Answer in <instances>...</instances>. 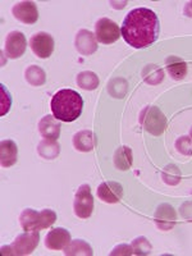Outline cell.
I'll return each mask as SVG.
<instances>
[{"mask_svg": "<svg viewBox=\"0 0 192 256\" xmlns=\"http://www.w3.org/2000/svg\"><path fill=\"white\" fill-rule=\"evenodd\" d=\"M158 16L148 8H136L126 16L122 24V36L128 45L136 49L148 48L159 36Z\"/></svg>", "mask_w": 192, "mask_h": 256, "instance_id": "cell-1", "label": "cell"}, {"mask_svg": "<svg viewBox=\"0 0 192 256\" xmlns=\"http://www.w3.org/2000/svg\"><path fill=\"white\" fill-rule=\"evenodd\" d=\"M84 100L82 96L74 90H60L52 96V112L58 120L73 122L82 113Z\"/></svg>", "mask_w": 192, "mask_h": 256, "instance_id": "cell-2", "label": "cell"}, {"mask_svg": "<svg viewBox=\"0 0 192 256\" xmlns=\"http://www.w3.org/2000/svg\"><path fill=\"white\" fill-rule=\"evenodd\" d=\"M56 214L52 210L45 209L38 212L32 209H26L20 216V226L26 232H38V230L49 228L56 223Z\"/></svg>", "mask_w": 192, "mask_h": 256, "instance_id": "cell-3", "label": "cell"}, {"mask_svg": "<svg viewBox=\"0 0 192 256\" xmlns=\"http://www.w3.org/2000/svg\"><path fill=\"white\" fill-rule=\"evenodd\" d=\"M38 240H40V236L38 232L24 233L18 236L10 246H3L2 254L3 255H30L34 252L38 244Z\"/></svg>", "mask_w": 192, "mask_h": 256, "instance_id": "cell-4", "label": "cell"}, {"mask_svg": "<svg viewBox=\"0 0 192 256\" xmlns=\"http://www.w3.org/2000/svg\"><path fill=\"white\" fill-rule=\"evenodd\" d=\"M140 122L146 131L155 136L163 134L166 127V116L155 106H148L144 109L140 116Z\"/></svg>", "mask_w": 192, "mask_h": 256, "instance_id": "cell-5", "label": "cell"}, {"mask_svg": "<svg viewBox=\"0 0 192 256\" xmlns=\"http://www.w3.org/2000/svg\"><path fill=\"white\" fill-rule=\"evenodd\" d=\"M74 212L76 216L81 219H88L92 214L94 210V198L91 194L90 186L88 184H82L76 192L74 196Z\"/></svg>", "mask_w": 192, "mask_h": 256, "instance_id": "cell-6", "label": "cell"}, {"mask_svg": "<svg viewBox=\"0 0 192 256\" xmlns=\"http://www.w3.org/2000/svg\"><path fill=\"white\" fill-rule=\"evenodd\" d=\"M95 32L96 40L100 41L102 44L109 45L116 42L120 38L122 30L113 20H108V18H102L96 22Z\"/></svg>", "mask_w": 192, "mask_h": 256, "instance_id": "cell-7", "label": "cell"}, {"mask_svg": "<svg viewBox=\"0 0 192 256\" xmlns=\"http://www.w3.org/2000/svg\"><path fill=\"white\" fill-rule=\"evenodd\" d=\"M30 46H31L34 54L38 58H49L54 50V40L46 32H38L31 38Z\"/></svg>", "mask_w": 192, "mask_h": 256, "instance_id": "cell-8", "label": "cell"}, {"mask_svg": "<svg viewBox=\"0 0 192 256\" xmlns=\"http://www.w3.org/2000/svg\"><path fill=\"white\" fill-rule=\"evenodd\" d=\"M27 40L22 32L13 31L6 36V54L8 58L17 59L24 56L26 52Z\"/></svg>", "mask_w": 192, "mask_h": 256, "instance_id": "cell-9", "label": "cell"}, {"mask_svg": "<svg viewBox=\"0 0 192 256\" xmlns=\"http://www.w3.org/2000/svg\"><path fill=\"white\" fill-rule=\"evenodd\" d=\"M12 12L13 16L18 20L26 24H34L38 18V8H36L35 3H32V2H20V3H17L13 6Z\"/></svg>", "mask_w": 192, "mask_h": 256, "instance_id": "cell-10", "label": "cell"}, {"mask_svg": "<svg viewBox=\"0 0 192 256\" xmlns=\"http://www.w3.org/2000/svg\"><path fill=\"white\" fill-rule=\"evenodd\" d=\"M70 244V234L64 228H54L46 234L45 246L49 250H62Z\"/></svg>", "mask_w": 192, "mask_h": 256, "instance_id": "cell-11", "label": "cell"}, {"mask_svg": "<svg viewBox=\"0 0 192 256\" xmlns=\"http://www.w3.org/2000/svg\"><path fill=\"white\" fill-rule=\"evenodd\" d=\"M155 222H156L158 228L163 230H169L174 227L176 219H177V216H176V212L172 206L169 204H163L160 205L159 208L155 212Z\"/></svg>", "mask_w": 192, "mask_h": 256, "instance_id": "cell-12", "label": "cell"}, {"mask_svg": "<svg viewBox=\"0 0 192 256\" xmlns=\"http://www.w3.org/2000/svg\"><path fill=\"white\" fill-rule=\"evenodd\" d=\"M98 196L104 202L114 204V202H118L122 198L123 188L116 182H102L99 188H98Z\"/></svg>", "mask_w": 192, "mask_h": 256, "instance_id": "cell-13", "label": "cell"}, {"mask_svg": "<svg viewBox=\"0 0 192 256\" xmlns=\"http://www.w3.org/2000/svg\"><path fill=\"white\" fill-rule=\"evenodd\" d=\"M76 49L82 56H90L98 49L95 36L88 30H81L76 36Z\"/></svg>", "mask_w": 192, "mask_h": 256, "instance_id": "cell-14", "label": "cell"}, {"mask_svg": "<svg viewBox=\"0 0 192 256\" xmlns=\"http://www.w3.org/2000/svg\"><path fill=\"white\" fill-rule=\"evenodd\" d=\"M38 131L48 140H56L60 134V124L56 116H45L38 123Z\"/></svg>", "mask_w": 192, "mask_h": 256, "instance_id": "cell-15", "label": "cell"}, {"mask_svg": "<svg viewBox=\"0 0 192 256\" xmlns=\"http://www.w3.org/2000/svg\"><path fill=\"white\" fill-rule=\"evenodd\" d=\"M17 145L12 140L2 141L0 145V162L2 166L8 168V166H14L17 162Z\"/></svg>", "mask_w": 192, "mask_h": 256, "instance_id": "cell-16", "label": "cell"}, {"mask_svg": "<svg viewBox=\"0 0 192 256\" xmlns=\"http://www.w3.org/2000/svg\"><path fill=\"white\" fill-rule=\"evenodd\" d=\"M73 145L78 152H91L95 146V136L91 131H81L73 137Z\"/></svg>", "mask_w": 192, "mask_h": 256, "instance_id": "cell-17", "label": "cell"}, {"mask_svg": "<svg viewBox=\"0 0 192 256\" xmlns=\"http://www.w3.org/2000/svg\"><path fill=\"white\" fill-rule=\"evenodd\" d=\"M166 70L174 80H182L187 73V64L178 56H169L166 59Z\"/></svg>", "mask_w": 192, "mask_h": 256, "instance_id": "cell-18", "label": "cell"}, {"mask_svg": "<svg viewBox=\"0 0 192 256\" xmlns=\"http://www.w3.org/2000/svg\"><path fill=\"white\" fill-rule=\"evenodd\" d=\"M38 154L44 159H56L60 152V146L56 142V140H48L45 138L38 144Z\"/></svg>", "mask_w": 192, "mask_h": 256, "instance_id": "cell-19", "label": "cell"}, {"mask_svg": "<svg viewBox=\"0 0 192 256\" xmlns=\"http://www.w3.org/2000/svg\"><path fill=\"white\" fill-rule=\"evenodd\" d=\"M114 164L118 169L126 170L132 166V152L131 148H128L127 146L118 148L114 155Z\"/></svg>", "mask_w": 192, "mask_h": 256, "instance_id": "cell-20", "label": "cell"}, {"mask_svg": "<svg viewBox=\"0 0 192 256\" xmlns=\"http://www.w3.org/2000/svg\"><path fill=\"white\" fill-rule=\"evenodd\" d=\"M66 255H92V248H90V244H88L82 240H76V241H72L67 248H66V251H64Z\"/></svg>", "mask_w": 192, "mask_h": 256, "instance_id": "cell-21", "label": "cell"}, {"mask_svg": "<svg viewBox=\"0 0 192 256\" xmlns=\"http://www.w3.org/2000/svg\"><path fill=\"white\" fill-rule=\"evenodd\" d=\"M77 84L84 90H95L99 86V78L94 72H81L77 76Z\"/></svg>", "mask_w": 192, "mask_h": 256, "instance_id": "cell-22", "label": "cell"}, {"mask_svg": "<svg viewBox=\"0 0 192 256\" xmlns=\"http://www.w3.org/2000/svg\"><path fill=\"white\" fill-rule=\"evenodd\" d=\"M26 80L32 86H41L45 84V72L38 66H31L26 70Z\"/></svg>", "mask_w": 192, "mask_h": 256, "instance_id": "cell-23", "label": "cell"}, {"mask_svg": "<svg viewBox=\"0 0 192 256\" xmlns=\"http://www.w3.org/2000/svg\"><path fill=\"white\" fill-rule=\"evenodd\" d=\"M132 250L136 255H148L152 251V244H148L145 237H138L132 242Z\"/></svg>", "mask_w": 192, "mask_h": 256, "instance_id": "cell-24", "label": "cell"}, {"mask_svg": "<svg viewBox=\"0 0 192 256\" xmlns=\"http://www.w3.org/2000/svg\"><path fill=\"white\" fill-rule=\"evenodd\" d=\"M0 91H2V100H0V108H2V112H0V114H2V116H6L9 112V109H10L12 99H10V95H9L8 91L4 88V84H0Z\"/></svg>", "mask_w": 192, "mask_h": 256, "instance_id": "cell-25", "label": "cell"}, {"mask_svg": "<svg viewBox=\"0 0 192 256\" xmlns=\"http://www.w3.org/2000/svg\"><path fill=\"white\" fill-rule=\"evenodd\" d=\"M145 70L150 72V74H145V73H144V78H145L146 82L150 81V77L152 76H155L158 80H159V81H163V77H164L163 70H159L156 66H148V67L145 68Z\"/></svg>", "mask_w": 192, "mask_h": 256, "instance_id": "cell-26", "label": "cell"}, {"mask_svg": "<svg viewBox=\"0 0 192 256\" xmlns=\"http://www.w3.org/2000/svg\"><path fill=\"white\" fill-rule=\"evenodd\" d=\"M184 14L188 16V17H192V2L187 4L186 8H184Z\"/></svg>", "mask_w": 192, "mask_h": 256, "instance_id": "cell-27", "label": "cell"}]
</instances>
